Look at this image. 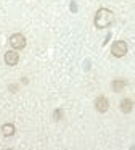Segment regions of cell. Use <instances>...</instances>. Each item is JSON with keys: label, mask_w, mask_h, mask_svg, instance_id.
Segmentation results:
<instances>
[{"label": "cell", "mask_w": 135, "mask_h": 150, "mask_svg": "<svg viewBox=\"0 0 135 150\" xmlns=\"http://www.w3.org/2000/svg\"><path fill=\"white\" fill-rule=\"evenodd\" d=\"M111 52H112V55H114V57L121 58V57H124L125 53H127V44H125L124 40H117V42L112 44Z\"/></svg>", "instance_id": "2"}, {"label": "cell", "mask_w": 135, "mask_h": 150, "mask_svg": "<svg viewBox=\"0 0 135 150\" xmlns=\"http://www.w3.org/2000/svg\"><path fill=\"white\" fill-rule=\"evenodd\" d=\"M18 62H19V55L15 50H8V52L5 53V63L8 66H15Z\"/></svg>", "instance_id": "4"}, {"label": "cell", "mask_w": 135, "mask_h": 150, "mask_svg": "<svg viewBox=\"0 0 135 150\" xmlns=\"http://www.w3.org/2000/svg\"><path fill=\"white\" fill-rule=\"evenodd\" d=\"M108 107H109V103H108V100H106V97H98L95 100V108L100 113H105V111L108 110Z\"/></svg>", "instance_id": "5"}, {"label": "cell", "mask_w": 135, "mask_h": 150, "mask_svg": "<svg viewBox=\"0 0 135 150\" xmlns=\"http://www.w3.org/2000/svg\"><path fill=\"white\" fill-rule=\"evenodd\" d=\"M125 84H127V82H125L124 79H116V81L112 82V89H114L116 92H119V91H121V89L124 87Z\"/></svg>", "instance_id": "8"}, {"label": "cell", "mask_w": 135, "mask_h": 150, "mask_svg": "<svg viewBox=\"0 0 135 150\" xmlns=\"http://www.w3.org/2000/svg\"><path fill=\"white\" fill-rule=\"evenodd\" d=\"M2 132H3V136H13L15 134V126L13 124H3Z\"/></svg>", "instance_id": "7"}, {"label": "cell", "mask_w": 135, "mask_h": 150, "mask_svg": "<svg viewBox=\"0 0 135 150\" xmlns=\"http://www.w3.org/2000/svg\"><path fill=\"white\" fill-rule=\"evenodd\" d=\"M121 110L124 111V113H129V111H132V100H129V98H124V100L121 102Z\"/></svg>", "instance_id": "6"}, {"label": "cell", "mask_w": 135, "mask_h": 150, "mask_svg": "<svg viewBox=\"0 0 135 150\" xmlns=\"http://www.w3.org/2000/svg\"><path fill=\"white\" fill-rule=\"evenodd\" d=\"M10 44H11L13 49L21 50L26 47V37L22 36V34H13V36L10 37Z\"/></svg>", "instance_id": "3"}, {"label": "cell", "mask_w": 135, "mask_h": 150, "mask_svg": "<svg viewBox=\"0 0 135 150\" xmlns=\"http://www.w3.org/2000/svg\"><path fill=\"white\" fill-rule=\"evenodd\" d=\"M93 21H95V26L98 28V29H105V28H108L109 24L112 23V11L108 10V8H100V10L96 11Z\"/></svg>", "instance_id": "1"}]
</instances>
